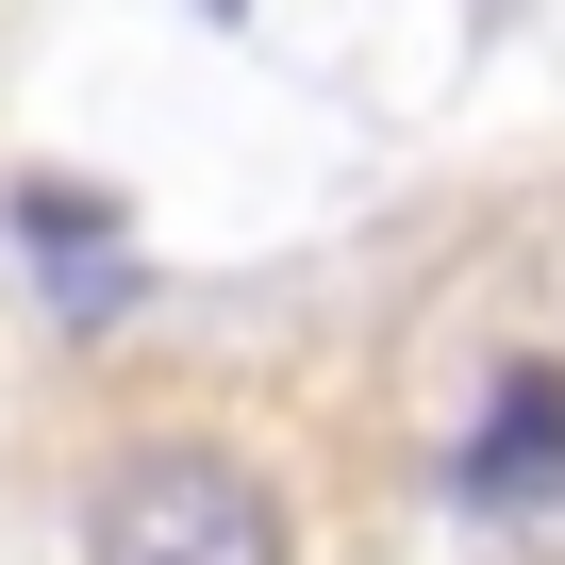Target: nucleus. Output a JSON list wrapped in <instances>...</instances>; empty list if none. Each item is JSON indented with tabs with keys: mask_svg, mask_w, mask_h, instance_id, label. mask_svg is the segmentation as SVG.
Listing matches in <instances>:
<instances>
[{
	"mask_svg": "<svg viewBox=\"0 0 565 565\" xmlns=\"http://www.w3.org/2000/svg\"><path fill=\"white\" fill-rule=\"evenodd\" d=\"M84 565H282V499L233 449H117L84 499Z\"/></svg>",
	"mask_w": 565,
	"mask_h": 565,
	"instance_id": "f257e3e1",
	"label": "nucleus"
},
{
	"mask_svg": "<svg viewBox=\"0 0 565 565\" xmlns=\"http://www.w3.org/2000/svg\"><path fill=\"white\" fill-rule=\"evenodd\" d=\"M548 482H565V366H515L482 399V433H466V499L482 515H532Z\"/></svg>",
	"mask_w": 565,
	"mask_h": 565,
	"instance_id": "f03ea898",
	"label": "nucleus"
}]
</instances>
